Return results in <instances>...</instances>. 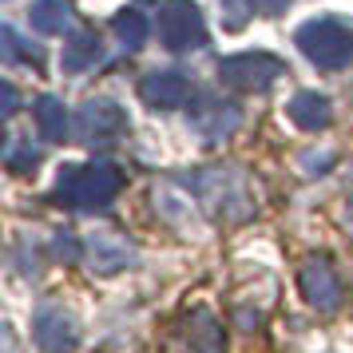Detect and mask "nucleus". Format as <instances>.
Masks as SVG:
<instances>
[{
	"mask_svg": "<svg viewBox=\"0 0 353 353\" xmlns=\"http://www.w3.org/2000/svg\"><path fill=\"white\" fill-rule=\"evenodd\" d=\"M294 40H298V48H302L305 60L325 68V72H337V68H345L353 60V28L341 24V20H334V17L302 24Z\"/></svg>",
	"mask_w": 353,
	"mask_h": 353,
	"instance_id": "1",
	"label": "nucleus"
},
{
	"mask_svg": "<svg viewBox=\"0 0 353 353\" xmlns=\"http://www.w3.org/2000/svg\"><path fill=\"white\" fill-rule=\"evenodd\" d=\"M123 187V175L112 163H88V167H68L60 175V194L72 207H103L112 203L115 191Z\"/></svg>",
	"mask_w": 353,
	"mask_h": 353,
	"instance_id": "2",
	"label": "nucleus"
},
{
	"mask_svg": "<svg viewBox=\"0 0 353 353\" xmlns=\"http://www.w3.org/2000/svg\"><path fill=\"white\" fill-rule=\"evenodd\" d=\"M159 40L171 52H191L207 44V20L194 0H167L159 8Z\"/></svg>",
	"mask_w": 353,
	"mask_h": 353,
	"instance_id": "3",
	"label": "nucleus"
},
{
	"mask_svg": "<svg viewBox=\"0 0 353 353\" xmlns=\"http://www.w3.org/2000/svg\"><path fill=\"white\" fill-rule=\"evenodd\" d=\"M282 76V60L270 52H239L219 64V83L230 92H262Z\"/></svg>",
	"mask_w": 353,
	"mask_h": 353,
	"instance_id": "4",
	"label": "nucleus"
},
{
	"mask_svg": "<svg viewBox=\"0 0 353 353\" xmlns=\"http://www.w3.org/2000/svg\"><path fill=\"white\" fill-rule=\"evenodd\" d=\"M80 128H83V139L88 143H108L115 135L128 131V112L115 103V99H88L80 108Z\"/></svg>",
	"mask_w": 353,
	"mask_h": 353,
	"instance_id": "5",
	"label": "nucleus"
},
{
	"mask_svg": "<svg viewBox=\"0 0 353 353\" xmlns=\"http://www.w3.org/2000/svg\"><path fill=\"white\" fill-rule=\"evenodd\" d=\"M239 123H242V108L230 103V99H203V103H194V112H191V128L203 139H210V143L226 139Z\"/></svg>",
	"mask_w": 353,
	"mask_h": 353,
	"instance_id": "6",
	"label": "nucleus"
},
{
	"mask_svg": "<svg viewBox=\"0 0 353 353\" xmlns=\"http://www.w3.org/2000/svg\"><path fill=\"white\" fill-rule=\"evenodd\" d=\"M139 96L151 103V108H179V103H187L194 96L191 92V80L183 76V72H151L143 83H139Z\"/></svg>",
	"mask_w": 353,
	"mask_h": 353,
	"instance_id": "7",
	"label": "nucleus"
},
{
	"mask_svg": "<svg viewBox=\"0 0 353 353\" xmlns=\"http://www.w3.org/2000/svg\"><path fill=\"white\" fill-rule=\"evenodd\" d=\"M99 60H103V40H99V32H92V28H80V32L68 36L64 56H60L64 72H72V76H83V72H92Z\"/></svg>",
	"mask_w": 353,
	"mask_h": 353,
	"instance_id": "8",
	"label": "nucleus"
},
{
	"mask_svg": "<svg viewBox=\"0 0 353 353\" xmlns=\"http://www.w3.org/2000/svg\"><path fill=\"white\" fill-rule=\"evenodd\" d=\"M286 112L302 131H321V128H330V119H334V108H330V99L321 92H298L286 103Z\"/></svg>",
	"mask_w": 353,
	"mask_h": 353,
	"instance_id": "9",
	"label": "nucleus"
},
{
	"mask_svg": "<svg viewBox=\"0 0 353 353\" xmlns=\"http://www.w3.org/2000/svg\"><path fill=\"white\" fill-rule=\"evenodd\" d=\"M302 290L310 302L334 305L337 302V274L330 270V262H310L302 270Z\"/></svg>",
	"mask_w": 353,
	"mask_h": 353,
	"instance_id": "10",
	"label": "nucleus"
},
{
	"mask_svg": "<svg viewBox=\"0 0 353 353\" xmlns=\"http://www.w3.org/2000/svg\"><path fill=\"white\" fill-rule=\"evenodd\" d=\"M28 20H32L36 32L44 36H56L68 28V20H72V8H68V0H36L32 12H28Z\"/></svg>",
	"mask_w": 353,
	"mask_h": 353,
	"instance_id": "11",
	"label": "nucleus"
},
{
	"mask_svg": "<svg viewBox=\"0 0 353 353\" xmlns=\"http://www.w3.org/2000/svg\"><path fill=\"white\" fill-rule=\"evenodd\" d=\"M112 28H115L119 44H123L128 52H139V48L147 44V32H151L139 8H119V12L112 17Z\"/></svg>",
	"mask_w": 353,
	"mask_h": 353,
	"instance_id": "12",
	"label": "nucleus"
},
{
	"mask_svg": "<svg viewBox=\"0 0 353 353\" xmlns=\"http://www.w3.org/2000/svg\"><path fill=\"white\" fill-rule=\"evenodd\" d=\"M0 48H4V64H32V68H40L44 64V52L36 48L32 40H24V36L12 28V24H4L0 28Z\"/></svg>",
	"mask_w": 353,
	"mask_h": 353,
	"instance_id": "13",
	"label": "nucleus"
},
{
	"mask_svg": "<svg viewBox=\"0 0 353 353\" xmlns=\"http://www.w3.org/2000/svg\"><path fill=\"white\" fill-rule=\"evenodd\" d=\"M32 112H36L40 131H44L48 139H64L68 135V112H64V103H60L56 96H40Z\"/></svg>",
	"mask_w": 353,
	"mask_h": 353,
	"instance_id": "14",
	"label": "nucleus"
},
{
	"mask_svg": "<svg viewBox=\"0 0 353 353\" xmlns=\"http://www.w3.org/2000/svg\"><path fill=\"white\" fill-rule=\"evenodd\" d=\"M128 262H131L128 242L108 239V234L92 239V266H96V270H119V266H128Z\"/></svg>",
	"mask_w": 353,
	"mask_h": 353,
	"instance_id": "15",
	"label": "nucleus"
},
{
	"mask_svg": "<svg viewBox=\"0 0 353 353\" xmlns=\"http://www.w3.org/2000/svg\"><path fill=\"white\" fill-rule=\"evenodd\" d=\"M219 17H223V28L239 32L254 17V0H219Z\"/></svg>",
	"mask_w": 353,
	"mask_h": 353,
	"instance_id": "16",
	"label": "nucleus"
},
{
	"mask_svg": "<svg viewBox=\"0 0 353 353\" xmlns=\"http://www.w3.org/2000/svg\"><path fill=\"white\" fill-rule=\"evenodd\" d=\"M36 163H40V151L32 143H12L8 147V167L12 171H32Z\"/></svg>",
	"mask_w": 353,
	"mask_h": 353,
	"instance_id": "17",
	"label": "nucleus"
},
{
	"mask_svg": "<svg viewBox=\"0 0 353 353\" xmlns=\"http://www.w3.org/2000/svg\"><path fill=\"white\" fill-rule=\"evenodd\" d=\"M290 4H294V0H254V8L258 12H266V17H282Z\"/></svg>",
	"mask_w": 353,
	"mask_h": 353,
	"instance_id": "18",
	"label": "nucleus"
},
{
	"mask_svg": "<svg viewBox=\"0 0 353 353\" xmlns=\"http://www.w3.org/2000/svg\"><path fill=\"white\" fill-rule=\"evenodd\" d=\"M0 96H4V115H12V112H17V88H12V83H4V88H0Z\"/></svg>",
	"mask_w": 353,
	"mask_h": 353,
	"instance_id": "19",
	"label": "nucleus"
}]
</instances>
